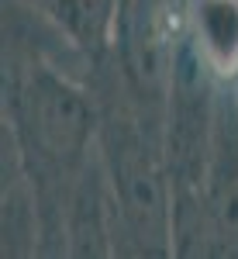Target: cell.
<instances>
[{"label":"cell","mask_w":238,"mask_h":259,"mask_svg":"<svg viewBox=\"0 0 238 259\" xmlns=\"http://www.w3.org/2000/svg\"><path fill=\"white\" fill-rule=\"evenodd\" d=\"M97 100L86 80L38 52L4 45L0 135L18 149L38 194V259L66 256V204L79 173L97 152Z\"/></svg>","instance_id":"obj_1"},{"label":"cell","mask_w":238,"mask_h":259,"mask_svg":"<svg viewBox=\"0 0 238 259\" xmlns=\"http://www.w3.org/2000/svg\"><path fill=\"white\" fill-rule=\"evenodd\" d=\"M86 87L97 100V152L118 207L114 259L173 256V183L162 124L149 118L128 90L118 52L93 66Z\"/></svg>","instance_id":"obj_2"},{"label":"cell","mask_w":238,"mask_h":259,"mask_svg":"<svg viewBox=\"0 0 238 259\" xmlns=\"http://www.w3.org/2000/svg\"><path fill=\"white\" fill-rule=\"evenodd\" d=\"M173 256L238 259V94H218L200 194L194 204L173 211Z\"/></svg>","instance_id":"obj_3"},{"label":"cell","mask_w":238,"mask_h":259,"mask_svg":"<svg viewBox=\"0 0 238 259\" xmlns=\"http://www.w3.org/2000/svg\"><path fill=\"white\" fill-rule=\"evenodd\" d=\"M218 94H238V0H179V56Z\"/></svg>","instance_id":"obj_4"},{"label":"cell","mask_w":238,"mask_h":259,"mask_svg":"<svg viewBox=\"0 0 238 259\" xmlns=\"http://www.w3.org/2000/svg\"><path fill=\"white\" fill-rule=\"evenodd\" d=\"M114 232H118V207L100 166V152H93L66 204V256L114 259Z\"/></svg>","instance_id":"obj_5"},{"label":"cell","mask_w":238,"mask_h":259,"mask_svg":"<svg viewBox=\"0 0 238 259\" xmlns=\"http://www.w3.org/2000/svg\"><path fill=\"white\" fill-rule=\"evenodd\" d=\"M0 252L7 259H38L41 252V211L38 194L18 149L0 135Z\"/></svg>","instance_id":"obj_6"},{"label":"cell","mask_w":238,"mask_h":259,"mask_svg":"<svg viewBox=\"0 0 238 259\" xmlns=\"http://www.w3.org/2000/svg\"><path fill=\"white\" fill-rule=\"evenodd\" d=\"M41 11L93 66L118 49L124 0H45Z\"/></svg>","instance_id":"obj_7"},{"label":"cell","mask_w":238,"mask_h":259,"mask_svg":"<svg viewBox=\"0 0 238 259\" xmlns=\"http://www.w3.org/2000/svg\"><path fill=\"white\" fill-rule=\"evenodd\" d=\"M21 4H28V7H38V11H41V4H45V0H21Z\"/></svg>","instance_id":"obj_8"}]
</instances>
